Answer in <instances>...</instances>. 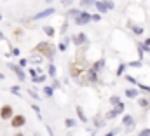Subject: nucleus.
Wrapping results in <instances>:
<instances>
[{
	"label": "nucleus",
	"instance_id": "31",
	"mask_svg": "<svg viewBox=\"0 0 150 136\" xmlns=\"http://www.w3.org/2000/svg\"><path fill=\"white\" fill-rule=\"evenodd\" d=\"M103 124H105V120H101V117L96 115V117H94V126H96V127H101Z\"/></svg>",
	"mask_w": 150,
	"mask_h": 136
},
{
	"label": "nucleus",
	"instance_id": "4",
	"mask_svg": "<svg viewBox=\"0 0 150 136\" xmlns=\"http://www.w3.org/2000/svg\"><path fill=\"white\" fill-rule=\"evenodd\" d=\"M75 25L77 26H86V25H89L91 21H93V14H89V12H86V11H82V14L77 18V19H74Z\"/></svg>",
	"mask_w": 150,
	"mask_h": 136
},
{
	"label": "nucleus",
	"instance_id": "26",
	"mask_svg": "<svg viewBox=\"0 0 150 136\" xmlns=\"http://www.w3.org/2000/svg\"><path fill=\"white\" fill-rule=\"evenodd\" d=\"M142 65H143V61H142V59H136V61L127 63V67H131V68H142Z\"/></svg>",
	"mask_w": 150,
	"mask_h": 136
},
{
	"label": "nucleus",
	"instance_id": "13",
	"mask_svg": "<svg viewBox=\"0 0 150 136\" xmlns=\"http://www.w3.org/2000/svg\"><path fill=\"white\" fill-rule=\"evenodd\" d=\"M42 93H44V96L52 98V94H54V87H52V86H44V87H42Z\"/></svg>",
	"mask_w": 150,
	"mask_h": 136
},
{
	"label": "nucleus",
	"instance_id": "42",
	"mask_svg": "<svg viewBox=\"0 0 150 136\" xmlns=\"http://www.w3.org/2000/svg\"><path fill=\"white\" fill-rule=\"evenodd\" d=\"M11 54H12V56H19L21 52H19V49H18V47H12V49H11Z\"/></svg>",
	"mask_w": 150,
	"mask_h": 136
},
{
	"label": "nucleus",
	"instance_id": "50",
	"mask_svg": "<svg viewBox=\"0 0 150 136\" xmlns=\"http://www.w3.org/2000/svg\"><path fill=\"white\" fill-rule=\"evenodd\" d=\"M4 79H5V75H2V73H0V80H4Z\"/></svg>",
	"mask_w": 150,
	"mask_h": 136
},
{
	"label": "nucleus",
	"instance_id": "14",
	"mask_svg": "<svg viewBox=\"0 0 150 136\" xmlns=\"http://www.w3.org/2000/svg\"><path fill=\"white\" fill-rule=\"evenodd\" d=\"M80 14H82V11H80V9H70V11L67 12V18H74V19H77Z\"/></svg>",
	"mask_w": 150,
	"mask_h": 136
},
{
	"label": "nucleus",
	"instance_id": "21",
	"mask_svg": "<svg viewBox=\"0 0 150 136\" xmlns=\"http://www.w3.org/2000/svg\"><path fill=\"white\" fill-rule=\"evenodd\" d=\"M124 108H126V106H124V103H122V101L119 103L117 106H113V110H115V113H117V115H122V113H124Z\"/></svg>",
	"mask_w": 150,
	"mask_h": 136
},
{
	"label": "nucleus",
	"instance_id": "18",
	"mask_svg": "<svg viewBox=\"0 0 150 136\" xmlns=\"http://www.w3.org/2000/svg\"><path fill=\"white\" fill-rule=\"evenodd\" d=\"M126 67H127L126 63H120V65L117 67V70H115V75H117V77H120V75H124V70H126Z\"/></svg>",
	"mask_w": 150,
	"mask_h": 136
},
{
	"label": "nucleus",
	"instance_id": "3",
	"mask_svg": "<svg viewBox=\"0 0 150 136\" xmlns=\"http://www.w3.org/2000/svg\"><path fill=\"white\" fill-rule=\"evenodd\" d=\"M14 115H16V113H14V110H12L11 105H2V106H0V119H2V120H11Z\"/></svg>",
	"mask_w": 150,
	"mask_h": 136
},
{
	"label": "nucleus",
	"instance_id": "52",
	"mask_svg": "<svg viewBox=\"0 0 150 136\" xmlns=\"http://www.w3.org/2000/svg\"><path fill=\"white\" fill-rule=\"evenodd\" d=\"M0 21H2V14H0Z\"/></svg>",
	"mask_w": 150,
	"mask_h": 136
},
{
	"label": "nucleus",
	"instance_id": "7",
	"mask_svg": "<svg viewBox=\"0 0 150 136\" xmlns=\"http://www.w3.org/2000/svg\"><path fill=\"white\" fill-rule=\"evenodd\" d=\"M72 42H74L75 45H87L89 38H87V35L84 33V32H80V33H77L72 37Z\"/></svg>",
	"mask_w": 150,
	"mask_h": 136
},
{
	"label": "nucleus",
	"instance_id": "40",
	"mask_svg": "<svg viewBox=\"0 0 150 136\" xmlns=\"http://www.w3.org/2000/svg\"><path fill=\"white\" fill-rule=\"evenodd\" d=\"M105 4H107V7H108V11H112V9H115V4H113L112 0H105Z\"/></svg>",
	"mask_w": 150,
	"mask_h": 136
},
{
	"label": "nucleus",
	"instance_id": "34",
	"mask_svg": "<svg viewBox=\"0 0 150 136\" xmlns=\"http://www.w3.org/2000/svg\"><path fill=\"white\" fill-rule=\"evenodd\" d=\"M120 133V127H115V129H112V131H108L105 136H115V135H119Z\"/></svg>",
	"mask_w": 150,
	"mask_h": 136
},
{
	"label": "nucleus",
	"instance_id": "49",
	"mask_svg": "<svg viewBox=\"0 0 150 136\" xmlns=\"http://www.w3.org/2000/svg\"><path fill=\"white\" fill-rule=\"evenodd\" d=\"M0 40H5V35L2 33V32H0Z\"/></svg>",
	"mask_w": 150,
	"mask_h": 136
},
{
	"label": "nucleus",
	"instance_id": "6",
	"mask_svg": "<svg viewBox=\"0 0 150 136\" xmlns=\"http://www.w3.org/2000/svg\"><path fill=\"white\" fill-rule=\"evenodd\" d=\"M54 12H56V9H54V7H47V9L40 11V12H37V14H33V16H32V19H33V21H40V19H44V18L52 16Z\"/></svg>",
	"mask_w": 150,
	"mask_h": 136
},
{
	"label": "nucleus",
	"instance_id": "11",
	"mask_svg": "<svg viewBox=\"0 0 150 136\" xmlns=\"http://www.w3.org/2000/svg\"><path fill=\"white\" fill-rule=\"evenodd\" d=\"M96 11L100 12V14H105L107 11H108V7H107V4H105V0H101V2H96Z\"/></svg>",
	"mask_w": 150,
	"mask_h": 136
},
{
	"label": "nucleus",
	"instance_id": "10",
	"mask_svg": "<svg viewBox=\"0 0 150 136\" xmlns=\"http://www.w3.org/2000/svg\"><path fill=\"white\" fill-rule=\"evenodd\" d=\"M75 112H77V117H79V120L86 124V122H87V115L84 113V110H82V106H80V105H77V106H75Z\"/></svg>",
	"mask_w": 150,
	"mask_h": 136
},
{
	"label": "nucleus",
	"instance_id": "25",
	"mask_svg": "<svg viewBox=\"0 0 150 136\" xmlns=\"http://www.w3.org/2000/svg\"><path fill=\"white\" fill-rule=\"evenodd\" d=\"M11 93L14 96H21V87L19 86H11Z\"/></svg>",
	"mask_w": 150,
	"mask_h": 136
},
{
	"label": "nucleus",
	"instance_id": "16",
	"mask_svg": "<svg viewBox=\"0 0 150 136\" xmlns=\"http://www.w3.org/2000/svg\"><path fill=\"white\" fill-rule=\"evenodd\" d=\"M105 63H107V61H105V59H98V61H96V63H94V65H93V68H94V70H96V72H98V73H100V72H101V70H103V68H105Z\"/></svg>",
	"mask_w": 150,
	"mask_h": 136
},
{
	"label": "nucleus",
	"instance_id": "24",
	"mask_svg": "<svg viewBox=\"0 0 150 136\" xmlns=\"http://www.w3.org/2000/svg\"><path fill=\"white\" fill-rule=\"evenodd\" d=\"M32 110H33V112L37 113V119H38V120H42V112H40V106L32 103Z\"/></svg>",
	"mask_w": 150,
	"mask_h": 136
},
{
	"label": "nucleus",
	"instance_id": "32",
	"mask_svg": "<svg viewBox=\"0 0 150 136\" xmlns=\"http://www.w3.org/2000/svg\"><path fill=\"white\" fill-rule=\"evenodd\" d=\"M28 73H30V77H32V79H35V77H38V73H40V72L35 70V68H30V70H28Z\"/></svg>",
	"mask_w": 150,
	"mask_h": 136
},
{
	"label": "nucleus",
	"instance_id": "28",
	"mask_svg": "<svg viewBox=\"0 0 150 136\" xmlns=\"http://www.w3.org/2000/svg\"><path fill=\"white\" fill-rule=\"evenodd\" d=\"M28 94H30L35 101H40V96L37 94V91H35V89H28Z\"/></svg>",
	"mask_w": 150,
	"mask_h": 136
},
{
	"label": "nucleus",
	"instance_id": "19",
	"mask_svg": "<svg viewBox=\"0 0 150 136\" xmlns=\"http://www.w3.org/2000/svg\"><path fill=\"white\" fill-rule=\"evenodd\" d=\"M65 126H67L68 129H74L75 126H77V120H75V119H72V117H70V119H67V120H65Z\"/></svg>",
	"mask_w": 150,
	"mask_h": 136
},
{
	"label": "nucleus",
	"instance_id": "41",
	"mask_svg": "<svg viewBox=\"0 0 150 136\" xmlns=\"http://www.w3.org/2000/svg\"><path fill=\"white\" fill-rule=\"evenodd\" d=\"M52 87H54V89H61V82H59L58 79H54V82H52Z\"/></svg>",
	"mask_w": 150,
	"mask_h": 136
},
{
	"label": "nucleus",
	"instance_id": "1",
	"mask_svg": "<svg viewBox=\"0 0 150 136\" xmlns=\"http://www.w3.org/2000/svg\"><path fill=\"white\" fill-rule=\"evenodd\" d=\"M35 52H40L44 58H47L51 61L54 59V45L51 42H38L35 47Z\"/></svg>",
	"mask_w": 150,
	"mask_h": 136
},
{
	"label": "nucleus",
	"instance_id": "45",
	"mask_svg": "<svg viewBox=\"0 0 150 136\" xmlns=\"http://www.w3.org/2000/svg\"><path fill=\"white\" fill-rule=\"evenodd\" d=\"M14 35H16V37H21V35H23V32H21L19 28H16V30H14Z\"/></svg>",
	"mask_w": 150,
	"mask_h": 136
},
{
	"label": "nucleus",
	"instance_id": "38",
	"mask_svg": "<svg viewBox=\"0 0 150 136\" xmlns=\"http://www.w3.org/2000/svg\"><path fill=\"white\" fill-rule=\"evenodd\" d=\"M138 136H150V127H147V129H142V131L138 133Z\"/></svg>",
	"mask_w": 150,
	"mask_h": 136
},
{
	"label": "nucleus",
	"instance_id": "22",
	"mask_svg": "<svg viewBox=\"0 0 150 136\" xmlns=\"http://www.w3.org/2000/svg\"><path fill=\"white\" fill-rule=\"evenodd\" d=\"M45 79H47V75L42 73V75H38V77H35V79H32V80H33V84H44Z\"/></svg>",
	"mask_w": 150,
	"mask_h": 136
},
{
	"label": "nucleus",
	"instance_id": "17",
	"mask_svg": "<svg viewBox=\"0 0 150 136\" xmlns=\"http://www.w3.org/2000/svg\"><path fill=\"white\" fill-rule=\"evenodd\" d=\"M96 5V0H80V7L86 9V7H93Z\"/></svg>",
	"mask_w": 150,
	"mask_h": 136
},
{
	"label": "nucleus",
	"instance_id": "44",
	"mask_svg": "<svg viewBox=\"0 0 150 136\" xmlns=\"http://www.w3.org/2000/svg\"><path fill=\"white\" fill-rule=\"evenodd\" d=\"M93 21H101V14H100V12L93 14Z\"/></svg>",
	"mask_w": 150,
	"mask_h": 136
},
{
	"label": "nucleus",
	"instance_id": "46",
	"mask_svg": "<svg viewBox=\"0 0 150 136\" xmlns=\"http://www.w3.org/2000/svg\"><path fill=\"white\" fill-rule=\"evenodd\" d=\"M45 129H47V133H49V136H54V133H52V129H51V127H49V126H47V127H45Z\"/></svg>",
	"mask_w": 150,
	"mask_h": 136
},
{
	"label": "nucleus",
	"instance_id": "36",
	"mask_svg": "<svg viewBox=\"0 0 150 136\" xmlns=\"http://www.w3.org/2000/svg\"><path fill=\"white\" fill-rule=\"evenodd\" d=\"M134 126H136V124H134V120H133L131 124H127V126H126V133H131V131H134Z\"/></svg>",
	"mask_w": 150,
	"mask_h": 136
},
{
	"label": "nucleus",
	"instance_id": "43",
	"mask_svg": "<svg viewBox=\"0 0 150 136\" xmlns=\"http://www.w3.org/2000/svg\"><path fill=\"white\" fill-rule=\"evenodd\" d=\"M67 28H68V23L65 21V23L61 25V35H65V33H67Z\"/></svg>",
	"mask_w": 150,
	"mask_h": 136
},
{
	"label": "nucleus",
	"instance_id": "27",
	"mask_svg": "<svg viewBox=\"0 0 150 136\" xmlns=\"http://www.w3.org/2000/svg\"><path fill=\"white\" fill-rule=\"evenodd\" d=\"M133 120H134V119H133L131 115H124V117H122V126H127V124H131Z\"/></svg>",
	"mask_w": 150,
	"mask_h": 136
},
{
	"label": "nucleus",
	"instance_id": "12",
	"mask_svg": "<svg viewBox=\"0 0 150 136\" xmlns=\"http://www.w3.org/2000/svg\"><path fill=\"white\" fill-rule=\"evenodd\" d=\"M138 94H140V89H136V87H127L126 89V96L127 98H138Z\"/></svg>",
	"mask_w": 150,
	"mask_h": 136
},
{
	"label": "nucleus",
	"instance_id": "47",
	"mask_svg": "<svg viewBox=\"0 0 150 136\" xmlns=\"http://www.w3.org/2000/svg\"><path fill=\"white\" fill-rule=\"evenodd\" d=\"M143 44H145V45H149V47H150V37H149V38H145V42H143Z\"/></svg>",
	"mask_w": 150,
	"mask_h": 136
},
{
	"label": "nucleus",
	"instance_id": "15",
	"mask_svg": "<svg viewBox=\"0 0 150 136\" xmlns=\"http://www.w3.org/2000/svg\"><path fill=\"white\" fill-rule=\"evenodd\" d=\"M47 75L52 77V79H56V75H58V70H56V67L52 63H49V67H47Z\"/></svg>",
	"mask_w": 150,
	"mask_h": 136
},
{
	"label": "nucleus",
	"instance_id": "20",
	"mask_svg": "<svg viewBox=\"0 0 150 136\" xmlns=\"http://www.w3.org/2000/svg\"><path fill=\"white\" fill-rule=\"evenodd\" d=\"M44 33L47 35V37H54L56 35V30L52 26H44Z\"/></svg>",
	"mask_w": 150,
	"mask_h": 136
},
{
	"label": "nucleus",
	"instance_id": "9",
	"mask_svg": "<svg viewBox=\"0 0 150 136\" xmlns=\"http://www.w3.org/2000/svg\"><path fill=\"white\" fill-rule=\"evenodd\" d=\"M129 28H131V32H133V33L138 35V37H140V35H143V32H145V28H143L142 25H134V23H131V21H129Z\"/></svg>",
	"mask_w": 150,
	"mask_h": 136
},
{
	"label": "nucleus",
	"instance_id": "2",
	"mask_svg": "<svg viewBox=\"0 0 150 136\" xmlns=\"http://www.w3.org/2000/svg\"><path fill=\"white\" fill-rule=\"evenodd\" d=\"M25 124H26V117H25L23 113H16V115L11 119V127H12V129H21Z\"/></svg>",
	"mask_w": 150,
	"mask_h": 136
},
{
	"label": "nucleus",
	"instance_id": "8",
	"mask_svg": "<svg viewBox=\"0 0 150 136\" xmlns=\"http://www.w3.org/2000/svg\"><path fill=\"white\" fill-rule=\"evenodd\" d=\"M86 77H87V82H91V84L98 82V72L93 67L89 68V70H86Z\"/></svg>",
	"mask_w": 150,
	"mask_h": 136
},
{
	"label": "nucleus",
	"instance_id": "23",
	"mask_svg": "<svg viewBox=\"0 0 150 136\" xmlns=\"http://www.w3.org/2000/svg\"><path fill=\"white\" fill-rule=\"evenodd\" d=\"M138 105H140L142 108H149L150 106V100H147V98H140V100H138Z\"/></svg>",
	"mask_w": 150,
	"mask_h": 136
},
{
	"label": "nucleus",
	"instance_id": "37",
	"mask_svg": "<svg viewBox=\"0 0 150 136\" xmlns=\"http://www.w3.org/2000/svg\"><path fill=\"white\" fill-rule=\"evenodd\" d=\"M61 5L63 7H72L74 5V0H61Z\"/></svg>",
	"mask_w": 150,
	"mask_h": 136
},
{
	"label": "nucleus",
	"instance_id": "51",
	"mask_svg": "<svg viewBox=\"0 0 150 136\" xmlns=\"http://www.w3.org/2000/svg\"><path fill=\"white\" fill-rule=\"evenodd\" d=\"M52 2H54V0H45V4H52Z\"/></svg>",
	"mask_w": 150,
	"mask_h": 136
},
{
	"label": "nucleus",
	"instance_id": "48",
	"mask_svg": "<svg viewBox=\"0 0 150 136\" xmlns=\"http://www.w3.org/2000/svg\"><path fill=\"white\" fill-rule=\"evenodd\" d=\"M14 136H25V135H23L21 131H18V133H14Z\"/></svg>",
	"mask_w": 150,
	"mask_h": 136
},
{
	"label": "nucleus",
	"instance_id": "29",
	"mask_svg": "<svg viewBox=\"0 0 150 136\" xmlns=\"http://www.w3.org/2000/svg\"><path fill=\"white\" fill-rule=\"evenodd\" d=\"M138 89H140L142 93H150V86H147V84H140V82H138Z\"/></svg>",
	"mask_w": 150,
	"mask_h": 136
},
{
	"label": "nucleus",
	"instance_id": "30",
	"mask_svg": "<svg viewBox=\"0 0 150 136\" xmlns=\"http://www.w3.org/2000/svg\"><path fill=\"white\" fill-rule=\"evenodd\" d=\"M120 103V98L117 96V94H113V96H110V105H113V106H117Z\"/></svg>",
	"mask_w": 150,
	"mask_h": 136
},
{
	"label": "nucleus",
	"instance_id": "35",
	"mask_svg": "<svg viewBox=\"0 0 150 136\" xmlns=\"http://www.w3.org/2000/svg\"><path fill=\"white\" fill-rule=\"evenodd\" d=\"M126 80L131 82V84H134V86H138V82H136V79H134L133 75H126Z\"/></svg>",
	"mask_w": 150,
	"mask_h": 136
},
{
	"label": "nucleus",
	"instance_id": "33",
	"mask_svg": "<svg viewBox=\"0 0 150 136\" xmlns=\"http://www.w3.org/2000/svg\"><path fill=\"white\" fill-rule=\"evenodd\" d=\"M21 68H25L26 65H28V58H19V63H18Z\"/></svg>",
	"mask_w": 150,
	"mask_h": 136
},
{
	"label": "nucleus",
	"instance_id": "39",
	"mask_svg": "<svg viewBox=\"0 0 150 136\" xmlns=\"http://www.w3.org/2000/svg\"><path fill=\"white\" fill-rule=\"evenodd\" d=\"M58 51L65 52V51H67V44H65V42H59V44H58Z\"/></svg>",
	"mask_w": 150,
	"mask_h": 136
},
{
	"label": "nucleus",
	"instance_id": "5",
	"mask_svg": "<svg viewBox=\"0 0 150 136\" xmlns=\"http://www.w3.org/2000/svg\"><path fill=\"white\" fill-rule=\"evenodd\" d=\"M7 67H9V70H12V72L16 73V77L19 79V82H25V80H26V72H25L23 68L19 67V65H14V63H9Z\"/></svg>",
	"mask_w": 150,
	"mask_h": 136
}]
</instances>
